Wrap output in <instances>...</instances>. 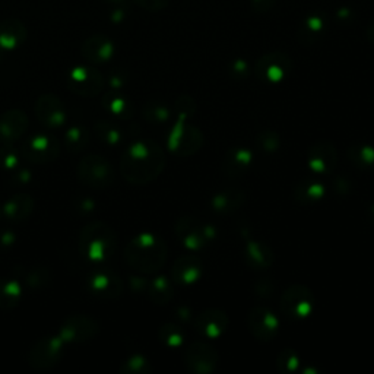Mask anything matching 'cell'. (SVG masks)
Masks as SVG:
<instances>
[{
	"label": "cell",
	"mask_w": 374,
	"mask_h": 374,
	"mask_svg": "<svg viewBox=\"0 0 374 374\" xmlns=\"http://www.w3.org/2000/svg\"><path fill=\"white\" fill-rule=\"evenodd\" d=\"M165 169V154L154 140H136L124 151L120 171L124 180L132 184H148Z\"/></svg>",
	"instance_id": "1"
},
{
	"label": "cell",
	"mask_w": 374,
	"mask_h": 374,
	"mask_svg": "<svg viewBox=\"0 0 374 374\" xmlns=\"http://www.w3.org/2000/svg\"><path fill=\"white\" fill-rule=\"evenodd\" d=\"M167 244L151 233L133 237L124 248V260L140 274H155L167 260Z\"/></svg>",
	"instance_id": "2"
},
{
	"label": "cell",
	"mask_w": 374,
	"mask_h": 374,
	"mask_svg": "<svg viewBox=\"0 0 374 374\" xmlns=\"http://www.w3.org/2000/svg\"><path fill=\"white\" fill-rule=\"evenodd\" d=\"M117 247V236L106 222H91L84 227L79 236L80 253L92 262L109 260Z\"/></svg>",
	"instance_id": "3"
},
{
	"label": "cell",
	"mask_w": 374,
	"mask_h": 374,
	"mask_svg": "<svg viewBox=\"0 0 374 374\" xmlns=\"http://www.w3.org/2000/svg\"><path fill=\"white\" fill-rule=\"evenodd\" d=\"M217 228L193 215H184L176 222V236L189 251H202L217 239Z\"/></svg>",
	"instance_id": "4"
},
{
	"label": "cell",
	"mask_w": 374,
	"mask_h": 374,
	"mask_svg": "<svg viewBox=\"0 0 374 374\" xmlns=\"http://www.w3.org/2000/svg\"><path fill=\"white\" fill-rule=\"evenodd\" d=\"M79 180L92 189H106L114 181V169L107 158L88 154L82 158L76 169Z\"/></svg>",
	"instance_id": "5"
},
{
	"label": "cell",
	"mask_w": 374,
	"mask_h": 374,
	"mask_svg": "<svg viewBox=\"0 0 374 374\" xmlns=\"http://www.w3.org/2000/svg\"><path fill=\"white\" fill-rule=\"evenodd\" d=\"M315 308L313 291L301 284L288 286L281 296V311L289 320L307 319Z\"/></svg>",
	"instance_id": "6"
},
{
	"label": "cell",
	"mask_w": 374,
	"mask_h": 374,
	"mask_svg": "<svg viewBox=\"0 0 374 374\" xmlns=\"http://www.w3.org/2000/svg\"><path fill=\"white\" fill-rule=\"evenodd\" d=\"M167 145L173 154L179 157H191L202 148L203 135L196 126H191L186 120L179 119L169 133Z\"/></svg>",
	"instance_id": "7"
},
{
	"label": "cell",
	"mask_w": 374,
	"mask_h": 374,
	"mask_svg": "<svg viewBox=\"0 0 374 374\" xmlns=\"http://www.w3.org/2000/svg\"><path fill=\"white\" fill-rule=\"evenodd\" d=\"M64 344L65 342L60 339L59 335L40 339L30 351V366L38 371L53 368L60 361L61 352H64Z\"/></svg>",
	"instance_id": "8"
},
{
	"label": "cell",
	"mask_w": 374,
	"mask_h": 374,
	"mask_svg": "<svg viewBox=\"0 0 374 374\" xmlns=\"http://www.w3.org/2000/svg\"><path fill=\"white\" fill-rule=\"evenodd\" d=\"M219 363L218 352L214 346L205 341L191 344L186 351V366L196 374H211L217 370Z\"/></svg>",
	"instance_id": "9"
},
{
	"label": "cell",
	"mask_w": 374,
	"mask_h": 374,
	"mask_svg": "<svg viewBox=\"0 0 374 374\" xmlns=\"http://www.w3.org/2000/svg\"><path fill=\"white\" fill-rule=\"evenodd\" d=\"M99 332V325L90 316H72L59 330V337L65 344H79L95 338Z\"/></svg>",
	"instance_id": "10"
},
{
	"label": "cell",
	"mask_w": 374,
	"mask_h": 374,
	"mask_svg": "<svg viewBox=\"0 0 374 374\" xmlns=\"http://www.w3.org/2000/svg\"><path fill=\"white\" fill-rule=\"evenodd\" d=\"M307 165L310 171L318 176L334 173L338 165V151L335 145L329 140L316 142L308 151Z\"/></svg>",
	"instance_id": "11"
},
{
	"label": "cell",
	"mask_w": 374,
	"mask_h": 374,
	"mask_svg": "<svg viewBox=\"0 0 374 374\" xmlns=\"http://www.w3.org/2000/svg\"><path fill=\"white\" fill-rule=\"evenodd\" d=\"M59 140L49 133H38L30 138L23 148L24 157L34 164H47L59 157Z\"/></svg>",
	"instance_id": "12"
},
{
	"label": "cell",
	"mask_w": 374,
	"mask_h": 374,
	"mask_svg": "<svg viewBox=\"0 0 374 374\" xmlns=\"http://www.w3.org/2000/svg\"><path fill=\"white\" fill-rule=\"evenodd\" d=\"M34 111L38 121L47 129L61 128L66 121V109L61 99L54 94H43L38 97Z\"/></svg>",
	"instance_id": "13"
},
{
	"label": "cell",
	"mask_w": 374,
	"mask_h": 374,
	"mask_svg": "<svg viewBox=\"0 0 374 374\" xmlns=\"http://www.w3.org/2000/svg\"><path fill=\"white\" fill-rule=\"evenodd\" d=\"M248 327L258 341L271 342L278 337L279 320L269 308L256 306L248 315Z\"/></svg>",
	"instance_id": "14"
},
{
	"label": "cell",
	"mask_w": 374,
	"mask_h": 374,
	"mask_svg": "<svg viewBox=\"0 0 374 374\" xmlns=\"http://www.w3.org/2000/svg\"><path fill=\"white\" fill-rule=\"evenodd\" d=\"M104 84V76L91 66H78L69 73V88L78 95H97L102 91Z\"/></svg>",
	"instance_id": "15"
},
{
	"label": "cell",
	"mask_w": 374,
	"mask_h": 374,
	"mask_svg": "<svg viewBox=\"0 0 374 374\" xmlns=\"http://www.w3.org/2000/svg\"><path fill=\"white\" fill-rule=\"evenodd\" d=\"M228 325H230L228 315L218 308L205 310L193 320L195 330L205 339H218L225 334Z\"/></svg>",
	"instance_id": "16"
},
{
	"label": "cell",
	"mask_w": 374,
	"mask_h": 374,
	"mask_svg": "<svg viewBox=\"0 0 374 374\" xmlns=\"http://www.w3.org/2000/svg\"><path fill=\"white\" fill-rule=\"evenodd\" d=\"M291 71V60L281 54L272 53L259 59L256 65V75L260 80L267 84H279Z\"/></svg>",
	"instance_id": "17"
},
{
	"label": "cell",
	"mask_w": 374,
	"mask_h": 374,
	"mask_svg": "<svg viewBox=\"0 0 374 374\" xmlns=\"http://www.w3.org/2000/svg\"><path fill=\"white\" fill-rule=\"evenodd\" d=\"M90 289L95 297L104 300H114L120 297L123 291V282L117 274L110 269H99L90 278Z\"/></svg>",
	"instance_id": "18"
},
{
	"label": "cell",
	"mask_w": 374,
	"mask_h": 374,
	"mask_svg": "<svg viewBox=\"0 0 374 374\" xmlns=\"http://www.w3.org/2000/svg\"><path fill=\"white\" fill-rule=\"evenodd\" d=\"M203 262L198 256H181L171 269V279L181 285H193L203 277Z\"/></svg>",
	"instance_id": "19"
},
{
	"label": "cell",
	"mask_w": 374,
	"mask_h": 374,
	"mask_svg": "<svg viewBox=\"0 0 374 374\" xmlns=\"http://www.w3.org/2000/svg\"><path fill=\"white\" fill-rule=\"evenodd\" d=\"M114 54V44L113 41L106 35H92L87 38L82 44V56L88 61L95 65H101L109 61Z\"/></svg>",
	"instance_id": "20"
},
{
	"label": "cell",
	"mask_w": 374,
	"mask_h": 374,
	"mask_svg": "<svg viewBox=\"0 0 374 374\" xmlns=\"http://www.w3.org/2000/svg\"><path fill=\"white\" fill-rule=\"evenodd\" d=\"M244 260L255 271H266L274 263V253L263 241L251 237L244 246Z\"/></svg>",
	"instance_id": "21"
},
{
	"label": "cell",
	"mask_w": 374,
	"mask_h": 374,
	"mask_svg": "<svg viewBox=\"0 0 374 374\" xmlns=\"http://www.w3.org/2000/svg\"><path fill=\"white\" fill-rule=\"evenodd\" d=\"M253 162V152L247 148H233L227 151L222 162L221 171L227 177H239L243 176Z\"/></svg>",
	"instance_id": "22"
},
{
	"label": "cell",
	"mask_w": 374,
	"mask_h": 374,
	"mask_svg": "<svg viewBox=\"0 0 374 374\" xmlns=\"http://www.w3.org/2000/svg\"><path fill=\"white\" fill-rule=\"evenodd\" d=\"M30 126L28 116L20 110H9L0 117V138L6 142L23 138Z\"/></svg>",
	"instance_id": "23"
},
{
	"label": "cell",
	"mask_w": 374,
	"mask_h": 374,
	"mask_svg": "<svg viewBox=\"0 0 374 374\" xmlns=\"http://www.w3.org/2000/svg\"><path fill=\"white\" fill-rule=\"evenodd\" d=\"M27 40V28L19 19L9 18L0 23V47L13 50Z\"/></svg>",
	"instance_id": "24"
},
{
	"label": "cell",
	"mask_w": 374,
	"mask_h": 374,
	"mask_svg": "<svg viewBox=\"0 0 374 374\" xmlns=\"http://www.w3.org/2000/svg\"><path fill=\"white\" fill-rule=\"evenodd\" d=\"M246 202V195L239 189H227L217 193L211 200V207L215 214H234Z\"/></svg>",
	"instance_id": "25"
},
{
	"label": "cell",
	"mask_w": 374,
	"mask_h": 374,
	"mask_svg": "<svg viewBox=\"0 0 374 374\" xmlns=\"http://www.w3.org/2000/svg\"><path fill=\"white\" fill-rule=\"evenodd\" d=\"M34 199L27 193H16L8 199L5 203L4 212L8 219L20 222L25 221L34 211Z\"/></svg>",
	"instance_id": "26"
},
{
	"label": "cell",
	"mask_w": 374,
	"mask_h": 374,
	"mask_svg": "<svg viewBox=\"0 0 374 374\" xmlns=\"http://www.w3.org/2000/svg\"><path fill=\"white\" fill-rule=\"evenodd\" d=\"M326 195V187L318 179H303L294 187V198L298 203L310 205L320 202Z\"/></svg>",
	"instance_id": "27"
},
{
	"label": "cell",
	"mask_w": 374,
	"mask_h": 374,
	"mask_svg": "<svg viewBox=\"0 0 374 374\" xmlns=\"http://www.w3.org/2000/svg\"><path fill=\"white\" fill-rule=\"evenodd\" d=\"M348 159L360 170L374 169V148L366 143H356L348 150Z\"/></svg>",
	"instance_id": "28"
},
{
	"label": "cell",
	"mask_w": 374,
	"mask_h": 374,
	"mask_svg": "<svg viewBox=\"0 0 374 374\" xmlns=\"http://www.w3.org/2000/svg\"><path fill=\"white\" fill-rule=\"evenodd\" d=\"M148 296L155 304H167L173 298V285L167 277H157L148 284Z\"/></svg>",
	"instance_id": "29"
},
{
	"label": "cell",
	"mask_w": 374,
	"mask_h": 374,
	"mask_svg": "<svg viewBox=\"0 0 374 374\" xmlns=\"http://www.w3.org/2000/svg\"><path fill=\"white\" fill-rule=\"evenodd\" d=\"M20 297H23V288H20L19 282L0 279V308H13L19 303Z\"/></svg>",
	"instance_id": "30"
},
{
	"label": "cell",
	"mask_w": 374,
	"mask_h": 374,
	"mask_svg": "<svg viewBox=\"0 0 374 374\" xmlns=\"http://www.w3.org/2000/svg\"><path fill=\"white\" fill-rule=\"evenodd\" d=\"M91 133L85 126H73L66 132L65 140H66V147L72 152H80L84 151L88 143H90Z\"/></svg>",
	"instance_id": "31"
},
{
	"label": "cell",
	"mask_w": 374,
	"mask_h": 374,
	"mask_svg": "<svg viewBox=\"0 0 374 374\" xmlns=\"http://www.w3.org/2000/svg\"><path fill=\"white\" fill-rule=\"evenodd\" d=\"M104 107L120 119H129L133 113L131 101L117 94H109L107 97H104Z\"/></svg>",
	"instance_id": "32"
},
{
	"label": "cell",
	"mask_w": 374,
	"mask_h": 374,
	"mask_svg": "<svg viewBox=\"0 0 374 374\" xmlns=\"http://www.w3.org/2000/svg\"><path fill=\"white\" fill-rule=\"evenodd\" d=\"M159 341L169 348H179L184 342V334L180 326L173 323H165L158 330Z\"/></svg>",
	"instance_id": "33"
},
{
	"label": "cell",
	"mask_w": 374,
	"mask_h": 374,
	"mask_svg": "<svg viewBox=\"0 0 374 374\" xmlns=\"http://www.w3.org/2000/svg\"><path fill=\"white\" fill-rule=\"evenodd\" d=\"M301 360L297 352L291 348L282 349L277 357V367L282 374H293L300 370Z\"/></svg>",
	"instance_id": "34"
},
{
	"label": "cell",
	"mask_w": 374,
	"mask_h": 374,
	"mask_svg": "<svg viewBox=\"0 0 374 374\" xmlns=\"http://www.w3.org/2000/svg\"><path fill=\"white\" fill-rule=\"evenodd\" d=\"M95 133L97 136L109 145H117L121 140V131L114 123L109 120H99L95 124Z\"/></svg>",
	"instance_id": "35"
},
{
	"label": "cell",
	"mask_w": 374,
	"mask_h": 374,
	"mask_svg": "<svg viewBox=\"0 0 374 374\" xmlns=\"http://www.w3.org/2000/svg\"><path fill=\"white\" fill-rule=\"evenodd\" d=\"M142 113H143L145 119L152 121V123H162V121H167L170 119L171 110L167 104L152 101V102H148L147 106L143 107Z\"/></svg>",
	"instance_id": "36"
},
{
	"label": "cell",
	"mask_w": 374,
	"mask_h": 374,
	"mask_svg": "<svg viewBox=\"0 0 374 374\" xmlns=\"http://www.w3.org/2000/svg\"><path fill=\"white\" fill-rule=\"evenodd\" d=\"M256 143H258V148L262 152H265V154H274V152H277L279 150L281 139H279V135L275 131L266 129V131H262L258 135Z\"/></svg>",
	"instance_id": "37"
},
{
	"label": "cell",
	"mask_w": 374,
	"mask_h": 374,
	"mask_svg": "<svg viewBox=\"0 0 374 374\" xmlns=\"http://www.w3.org/2000/svg\"><path fill=\"white\" fill-rule=\"evenodd\" d=\"M123 373H131V374H147L152 371L151 363L145 358L143 356H132L126 363L121 367Z\"/></svg>",
	"instance_id": "38"
},
{
	"label": "cell",
	"mask_w": 374,
	"mask_h": 374,
	"mask_svg": "<svg viewBox=\"0 0 374 374\" xmlns=\"http://www.w3.org/2000/svg\"><path fill=\"white\" fill-rule=\"evenodd\" d=\"M174 107H176V111H177L179 119L187 120L191 116L195 114V111H196V102L189 95H181V97L177 98V101L174 104Z\"/></svg>",
	"instance_id": "39"
},
{
	"label": "cell",
	"mask_w": 374,
	"mask_h": 374,
	"mask_svg": "<svg viewBox=\"0 0 374 374\" xmlns=\"http://www.w3.org/2000/svg\"><path fill=\"white\" fill-rule=\"evenodd\" d=\"M2 164L6 169H15L19 164V155L13 150H5L2 151Z\"/></svg>",
	"instance_id": "40"
},
{
	"label": "cell",
	"mask_w": 374,
	"mask_h": 374,
	"mask_svg": "<svg viewBox=\"0 0 374 374\" xmlns=\"http://www.w3.org/2000/svg\"><path fill=\"white\" fill-rule=\"evenodd\" d=\"M335 191H337L339 195L346 196L348 192L351 191V184H349V181L345 180V179H342V177H338V179L335 180Z\"/></svg>",
	"instance_id": "41"
},
{
	"label": "cell",
	"mask_w": 374,
	"mask_h": 374,
	"mask_svg": "<svg viewBox=\"0 0 374 374\" xmlns=\"http://www.w3.org/2000/svg\"><path fill=\"white\" fill-rule=\"evenodd\" d=\"M135 2L139 6L145 8V9H152L154 11V9L161 8L165 4V0H135Z\"/></svg>",
	"instance_id": "42"
},
{
	"label": "cell",
	"mask_w": 374,
	"mask_h": 374,
	"mask_svg": "<svg viewBox=\"0 0 374 374\" xmlns=\"http://www.w3.org/2000/svg\"><path fill=\"white\" fill-rule=\"evenodd\" d=\"M237 73H240V75H243L244 72H246V65L243 64V61H239V64H237V66H236V69H234Z\"/></svg>",
	"instance_id": "43"
},
{
	"label": "cell",
	"mask_w": 374,
	"mask_h": 374,
	"mask_svg": "<svg viewBox=\"0 0 374 374\" xmlns=\"http://www.w3.org/2000/svg\"><path fill=\"white\" fill-rule=\"evenodd\" d=\"M368 219L371 221V224H374V203L368 207Z\"/></svg>",
	"instance_id": "44"
},
{
	"label": "cell",
	"mask_w": 374,
	"mask_h": 374,
	"mask_svg": "<svg viewBox=\"0 0 374 374\" xmlns=\"http://www.w3.org/2000/svg\"><path fill=\"white\" fill-rule=\"evenodd\" d=\"M2 212H4V211H2V207H0V217H2Z\"/></svg>",
	"instance_id": "45"
}]
</instances>
